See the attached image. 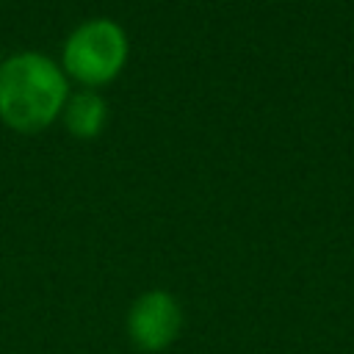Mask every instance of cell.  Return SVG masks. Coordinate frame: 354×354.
Returning <instances> with one entry per match:
<instances>
[{
    "mask_svg": "<svg viewBox=\"0 0 354 354\" xmlns=\"http://www.w3.org/2000/svg\"><path fill=\"white\" fill-rule=\"evenodd\" d=\"M69 100V77L44 53L22 50L0 61V119L6 127L33 136L50 127Z\"/></svg>",
    "mask_w": 354,
    "mask_h": 354,
    "instance_id": "6da1fadb",
    "label": "cell"
},
{
    "mask_svg": "<svg viewBox=\"0 0 354 354\" xmlns=\"http://www.w3.org/2000/svg\"><path fill=\"white\" fill-rule=\"evenodd\" d=\"M127 30L111 17L77 22L61 47V69L83 88H100L116 80L127 64Z\"/></svg>",
    "mask_w": 354,
    "mask_h": 354,
    "instance_id": "7a4b0ae2",
    "label": "cell"
},
{
    "mask_svg": "<svg viewBox=\"0 0 354 354\" xmlns=\"http://www.w3.org/2000/svg\"><path fill=\"white\" fill-rule=\"evenodd\" d=\"M183 326V310L169 290L141 293L127 313V335L141 351H163Z\"/></svg>",
    "mask_w": 354,
    "mask_h": 354,
    "instance_id": "3957f363",
    "label": "cell"
},
{
    "mask_svg": "<svg viewBox=\"0 0 354 354\" xmlns=\"http://www.w3.org/2000/svg\"><path fill=\"white\" fill-rule=\"evenodd\" d=\"M61 119L75 138H83V141L97 138L108 124V102L97 88L72 91L61 111Z\"/></svg>",
    "mask_w": 354,
    "mask_h": 354,
    "instance_id": "277c9868",
    "label": "cell"
}]
</instances>
